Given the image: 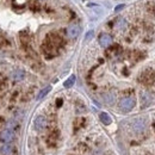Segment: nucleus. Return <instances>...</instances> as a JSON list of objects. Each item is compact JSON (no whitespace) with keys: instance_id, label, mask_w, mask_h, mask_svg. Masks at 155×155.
<instances>
[{"instance_id":"obj_15","label":"nucleus","mask_w":155,"mask_h":155,"mask_svg":"<svg viewBox=\"0 0 155 155\" xmlns=\"http://www.w3.org/2000/svg\"><path fill=\"white\" fill-rule=\"evenodd\" d=\"M125 25H127L125 20L120 19L119 21H118V28H119V29H124V28H125Z\"/></svg>"},{"instance_id":"obj_9","label":"nucleus","mask_w":155,"mask_h":155,"mask_svg":"<svg viewBox=\"0 0 155 155\" xmlns=\"http://www.w3.org/2000/svg\"><path fill=\"white\" fill-rule=\"evenodd\" d=\"M99 117H100V120H101V122H103L105 125H109V124L111 123V120H112V119H111V117L109 116L106 112H101Z\"/></svg>"},{"instance_id":"obj_10","label":"nucleus","mask_w":155,"mask_h":155,"mask_svg":"<svg viewBox=\"0 0 155 155\" xmlns=\"http://www.w3.org/2000/svg\"><path fill=\"white\" fill-rule=\"evenodd\" d=\"M104 99H105V101H106L107 104H114L115 100H116V96H115L112 92H109V93H106V94L104 96Z\"/></svg>"},{"instance_id":"obj_14","label":"nucleus","mask_w":155,"mask_h":155,"mask_svg":"<svg viewBox=\"0 0 155 155\" xmlns=\"http://www.w3.org/2000/svg\"><path fill=\"white\" fill-rule=\"evenodd\" d=\"M142 99H143V101H146V104H144V106H147L149 103H150V98H149V96L147 94V93H144L143 96H142Z\"/></svg>"},{"instance_id":"obj_7","label":"nucleus","mask_w":155,"mask_h":155,"mask_svg":"<svg viewBox=\"0 0 155 155\" xmlns=\"http://www.w3.org/2000/svg\"><path fill=\"white\" fill-rule=\"evenodd\" d=\"M0 152L4 155H12V153H13V147L10 146L8 143H5V144H2L0 147Z\"/></svg>"},{"instance_id":"obj_17","label":"nucleus","mask_w":155,"mask_h":155,"mask_svg":"<svg viewBox=\"0 0 155 155\" xmlns=\"http://www.w3.org/2000/svg\"><path fill=\"white\" fill-rule=\"evenodd\" d=\"M62 104H63V100H62V99H58V100H56V106H58V107H60Z\"/></svg>"},{"instance_id":"obj_16","label":"nucleus","mask_w":155,"mask_h":155,"mask_svg":"<svg viewBox=\"0 0 155 155\" xmlns=\"http://www.w3.org/2000/svg\"><path fill=\"white\" fill-rule=\"evenodd\" d=\"M92 36H93V31H90V32L87 34V36H86V41H88L90 38H92Z\"/></svg>"},{"instance_id":"obj_5","label":"nucleus","mask_w":155,"mask_h":155,"mask_svg":"<svg viewBox=\"0 0 155 155\" xmlns=\"http://www.w3.org/2000/svg\"><path fill=\"white\" fill-rule=\"evenodd\" d=\"M34 127H35V129H36L37 131L44 130L45 127H47V118L44 116L36 117V119H35V122H34Z\"/></svg>"},{"instance_id":"obj_6","label":"nucleus","mask_w":155,"mask_h":155,"mask_svg":"<svg viewBox=\"0 0 155 155\" xmlns=\"http://www.w3.org/2000/svg\"><path fill=\"white\" fill-rule=\"evenodd\" d=\"M99 43H100L101 47L107 48L109 45L112 44V37H111L110 35H107V34H103V35H100V37H99Z\"/></svg>"},{"instance_id":"obj_2","label":"nucleus","mask_w":155,"mask_h":155,"mask_svg":"<svg viewBox=\"0 0 155 155\" xmlns=\"http://www.w3.org/2000/svg\"><path fill=\"white\" fill-rule=\"evenodd\" d=\"M134 106H135V99L131 97H125L119 101V107H120L124 112H128V111L133 110Z\"/></svg>"},{"instance_id":"obj_13","label":"nucleus","mask_w":155,"mask_h":155,"mask_svg":"<svg viewBox=\"0 0 155 155\" xmlns=\"http://www.w3.org/2000/svg\"><path fill=\"white\" fill-rule=\"evenodd\" d=\"M134 128H135L136 131H141V130L144 129V124L141 120H137V122H135V124H134Z\"/></svg>"},{"instance_id":"obj_11","label":"nucleus","mask_w":155,"mask_h":155,"mask_svg":"<svg viewBox=\"0 0 155 155\" xmlns=\"http://www.w3.org/2000/svg\"><path fill=\"white\" fill-rule=\"evenodd\" d=\"M74 82H75V75H72V77H69L64 81L63 86H64L66 88H69V87H72V86L74 85Z\"/></svg>"},{"instance_id":"obj_1","label":"nucleus","mask_w":155,"mask_h":155,"mask_svg":"<svg viewBox=\"0 0 155 155\" xmlns=\"http://www.w3.org/2000/svg\"><path fill=\"white\" fill-rule=\"evenodd\" d=\"M138 80L144 85H152L155 81V71L153 69H146L138 78Z\"/></svg>"},{"instance_id":"obj_8","label":"nucleus","mask_w":155,"mask_h":155,"mask_svg":"<svg viewBox=\"0 0 155 155\" xmlns=\"http://www.w3.org/2000/svg\"><path fill=\"white\" fill-rule=\"evenodd\" d=\"M12 78H13V80H15V81H21V80L25 78V72H24V71H21V69H17V71H15V72H13Z\"/></svg>"},{"instance_id":"obj_12","label":"nucleus","mask_w":155,"mask_h":155,"mask_svg":"<svg viewBox=\"0 0 155 155\" xmlns=\"http://www.w3.org/2000/svg\"><path fill=\"white\" fill-rule=\"evenodd\" d=\"M50 90H51V87L50 86H48V87H45V88H43L41 92H39V94L37 96V99H42L43 97H45L49 92H50Z\"/></svg>"},{"instance_id":"obj_4","label":"nucleus","mask_w":155,"mask_h":155,"mask_svg":"<svg viewBox=\"0 0 155 155\" xmlns=\"http://www.w3.org/2000/svg\"><path fill=\"white\" fill-rule=\"evenodd\" d=\"M80 32H81V29H80V26L78 24H72L67 29V36L69 38H77L78 36L80 35Z\"/></svg>"},{"instance_id":"obj_3","label":"nucleus","mask_w":155,"mask_h":155,"mask_svg":"<svg viewBox=\"0 0 155 155\" xmlns=\"http://www.w3.org/2000/svg\"><path fill=\"white\" fill-rule=\"evenodd\" d=\"M15 133L11 130V129H6V130H2L1 133H0V140L1 141H4L5 143H10V142H12L13 140H15Z\"/></svg>"},{"instance_id":"obj_18","label":"nucleus","mask_w":155,"mask_h":155,"mask_svg":"<svg viewBox=\"0 0 155 155\" xmlns=\"http://www.w3.org/2000/svg\"><path fill=\"white\" fill-rule=\"evenodd\" d=\"M120 8H123V5H120V6H117V7H116V11H119Z\"/></svg>"}]
</instances>
